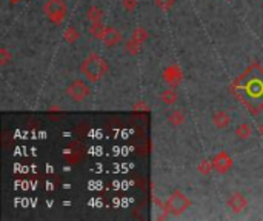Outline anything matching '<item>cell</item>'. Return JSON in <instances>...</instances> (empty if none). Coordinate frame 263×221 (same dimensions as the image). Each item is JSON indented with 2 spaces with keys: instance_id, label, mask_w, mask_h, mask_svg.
Returning <instances> with one entry per match:
<instances>
[{
  "instance_id": "25",
  "label": "cell",
  "mask_w": 263,
  "mask_h": 221,
  "mask_svg": "<svg viewBox=\"0 0 263 221\" xmlns=\"http://www.w3.org/2000/svg\"><path fill=\"white\" fill-rule=\"evenodd\" d=\"M259 134L263 137V123H260V126H259Z\"/></svg>"
},
{
  "instance_id": "13",
  "label": "cell",
  "mask_w": 263,
  "mask_h": 221,
  "mask_svg": "<svg viewBox=\"0 0 263 221\" xmlns=\"http://www.w3.org/2000/svg\"><path fill=\"white\" fill-rule=\"evenodd\" d=\"M177 99H179L177 89L172 88V86H169L168 89H165L162 94H160V100H162L165 105H168V106L174 105L175 102H177Z\"/></svg>"
},
{
  "instance_id": "11",
  "label": "cell",
  "mask_w": 263,
  "mask_h": 221,
  "mask_svg": "<svg viewBox=\"0 0 263 221\" xmlns=\"http://www.w3.org/2000/svg\"><path fill=\"white\" fill-rule=\"evenodd\" d=\"M211 120H213V124L217 129H226L228 126L231 124V117L228 112H225V110H216Z\"/></svg>"
},
{
  "instance_id": "6",
  "label": "cell",
  "mask_w": 263,
  "mask_h": 221,
  "mask_svg": "<svg viewBox=\"0 0 263 221\" xmlns=\"http://www.w3.org/2000/svg\"><path fill=\"white\" fill-rule=\"evenodd\" d=\"M162 79L168 86L177 88L183 82V69L177 63L168 65L162 72Z\"/></svg>"
},
{
  "instance_id": "20",
  "label": "cell",
  "mask_w": 263,
  "mask_h": 221,
  "mask_svg": "<svg viewBox=\"0 0 263 221\" xmlns=\"http://www.w3.org/2000/svg\"><path fill=\"white\" fill-rule=\"evenodd\" d=\"M175 3V0H155V5L157 8H160L163 12H168Z\"/></svg>"
},
{
  "instance_id": "5",
  "label": "cell",
  "mask_w": 263,
  "mask_h": 221,
  "mask_svg": "<svg viewBox=\"0 0 263 221\" xmlns=\"http://www.w3.org/2000/svg\"><path fill=\"white\" fill-rule=\"evenodd\" d=\"M90 94H91V89L83 80H74L71 85L66 88V96L71 100L79 102V103L86 100L88 97H90Z\"/></svg>"
},
{
  "instance_id": "9",
  "label": "cell",
  "mask_w": 263,
  "mask_h": 221,
  "mask_svg": "<svg viewBox=\"0 0 263 221\" xmlns=\"http://www.w3.org/2000/svg\"><path fill=\"white\" fill-rule=\"evenodd\" d=\"M100 40L105 43V46L113 48V46L120 43L122 32L117 28H114V26H105V31H103V35H102Z\"/></svg>"
},
{
  "instance_id": "3",
  "label": "cell",
  "mask_w": 263,
  "mask_h": 221,
  "mask_svg": "<svg viewBox=\"0 0 263 221\" xmlns=\"http://www.w3.org/2000/svg\"><path fill=\"white\" fill-rule=\"evenodd\" d=\"M192 205V201L188 195H185L180 189L174 191L169 198L166 200V203L163 205V212L165 215H175V217H180L182 214H185Z\"/></svg>"
},
{
  "instance_id": "12",
  "label": "cell",
  "mask_w": 263,
  "mask_h": 221,
  "mask_svg": "<svg viewBox=\"0 0 263 221\" xmlns=\"http://www.w3.org/2000/svg\"><path fill=\"white\" fill-rule=\"evenodd\" d=\"M86 17H88V20H90V23H102L103 22V9L99 8V6H90L86 11Z\"/></svg>"
},
{
  "instance_id": "23",
  "label": "cell",
  "mask_w": 263,
  "mask_h": 221,
  "mask_svg": "<svg viewBox=\"0 0 263 221\" xmlns=\"http://www.w3.org/2000/svg\"><path fill=\"white\" fill-rule=\"evenodd\" d=\"M132 109L135 110V112H148V110H149V105H148L145 100H138V102L132 106Z\"/></svg>"
},
{
  "instance_id": "17",
  "label": "cell",
  "mask_w": 263,
  "mask_h": 221,
  "mask_svg": "<svg viewBox=\"0 0 263 221\" xmlns=\"http://www.w3.org/2000/svg\"><path fill=\"white\" fill-rule=\"evenodd\" d=\"M197 171L200 175L206 177L209 175L213 171H214V164H213V160H202L199 164H197Z\"/></svg>"
},
{
  "instance_id": "14",
  "label": "cell",
  "mask_w": 263,
  "mask_h": 221,
  "mask_svg": "<svg viewBox=\"0 0 263 221\" xmlns=\"http://www.w3.org/2000/svg\"><path fill=\"white\" fill-rule=\"evenodd\" d=\"M236 135L239 140H248L253 137V126L250 123H240L236 129Z\"/></svg>"
},
{
  "instance_id": "10",
  "label": "cell",
  "mask_w": 263,
  "mask_h": 221,
  "mask_svg": "<svg viewBox=\"0 0 263 221\" xmlns=\"http://www.w3.org/2000/svg\"><path fill=\"white\" fill-rule=\"evenodd\" d=\"M83 155V149H82V146L79 143H71L69 144L66 149L63 151V157L68 163H71V164H76L80 161Z\"/></svg>"
},
{
  "instance_id": "22",
  "label": "cell",
  "mask_w": 263,
  "mask_h": 221,
  "mask_svg": "<svg viewBox=\"0 0 263 221\" xmlns=\"http://www.w3.org/2000/svg\"><path fill=\"white\" fill-rule=\"evenodd\" d=\"M137 5H138V0H122V6H124V9L127 12L135 11Z\"/></svg>"
},
{
  "instance_id": "21",
  "label": "cell",
  "mask_w": 263,
  "mask_h": 221,
  "mask_svg": "<svg viewBox=\"0 0 263 221\" xmlns=\"http://www.w3.org/2000/svg\"><path fill=\"white\" fill-rule=\"evenodd\" d=\"M11 60H12V55L9 54V51L6 48H0V65L6 66Z\"/></svg>"
},
{
  "instance_id": "16",
  "label": "cell",
  "mask_w": 263,
  "mask_h": 221,
  "mask_svg": "<svg viewBox=\"0 0 263 221\" xmlns=\"http://www.w3.org/2000/svg\"><path fill=\"white\" fill-rule=\"evenodd\" d=\"M168 123L171 124V126H174V127H179V126H182L183 123H185V114L182 112V110H179V109H175V110H172V112L168 115Z\"/></svg>"
},
{
  "instance_id": "4",
  "label": "cell",
  "mask_w": 263,
  "mask_h": 221,
  "mask_svg": "<svg viewBox=\"0 0 263 221\" xmlns=\"http://www.w3.org/2000/svg\"><path fill=\"white\" fill-rule=\"evenodd\" d=\"M43 14L54 26H60L68 14L65 0H46L43 3Z\"/></svg>"
},
{
  "instance_id": "15",
  "label": "cell",
  "mask_w": 263,
  "mask_h": 221,
  "mask_svg": "<svg viewBox=\"0 0 263 221\" xmlns=\"http://www.w3.org/2000/svg\"><path fill=\"white\" fill-rule=\"evenodd\" d=\"M63 39H65L66 43L73 45V43H76L80 39V32H79V29L76 26H68L63 31Z\"/></svg>"
},
{
  "instance_id": "18",
  "label": "cell",
  "mask_w": 263,
  "mask_h": 221,
  "mask_svg": "<svg viewBox=\"0 0 263 221\" xmlns=\"http://www.w3.org/2000/svg\"><path fill=\"white\" fill-rule=\"evenodd\" d=\"M131 37H132V39H135L137 42H140V43L143 45V43L149 39V32H148L143 26H137V28L132 31Z\"/></svg>"
},
{
  "instance_id": "2",
  "label": "cell",
  "mask_w": 263,
  "mask_h": 221,
  "mask_svg": "<svg viewBox=\"0 0 263 221\" xmlns=\"http://www.w3.org/2000/svg\"><path fill=\"white\" fill-rule=\"evenodd\" d=\"M108 71H110V66L107 60L100 57L99 54H90L80 65V72L93 83L102 80L108 74Z\"/></svg>"
},
{
  "instance_id": "24",
  "label": "cell",
  "mask_w": 263,
  "mask_h": 221,
  "mask_svg": "<svg viewBox=\"0 0 263 221\" xmlns=\"http://www.w3.org/2000/svg\"><path fill=\"white\" fill-rule=\"evenodd\" d=\"M8 2H9L11 5H17V3H20L22 0H8Z\"/></svg>"
},
{
  "instance_id": "7",
  "label": "cell",
  "mask_w": 263,
  "mask_h": 221,
  "mask_svg": "<svg viewBox=\"0 0 263 221\" xmlns=\"http://www.w3.org/2000/svg\"><path fill=\"white\" fill-rule=\"evenodd\" d=\"M213 164H214V171L219 172V174H226V172H230L231 168H233V157L228 154L226 151H219L214 158H213Z\"/></svg>"
},
{
  "instance_id": "19",
  "label": "cell",
  "mask_w": 263,
  "mask_h": 221,
  "mask_svg": "<svg viewBox=\"0 0 263 221\" xmlns=\"http://www.w3.org/2000/svg\"><path fill=\"white\" fill-rule=\"evenodd\" d=\"M125 48H127V51H128V54H130V55H135V54H138V52H140V48H142V43L137 42L135 39H132V37H131V39L127 42Z\"/></svg>"
},
{
  "instance_id": "1",
  "label": "cell",
  "mask_w": 263,
  "mask_h": 221,
  "mask_svg": "<svg viewBox=\"0 0 263 221\" xmlns=\"http://www.w3.org/2000/svg\"><path fill=\"white\" fill-rule=\"evenodd\" d=\"M231 94L253 115L263 110V66L253 62L230 86Z\"/></svg>"
},
{
  "instance_id": "8",
  "label": "cell",
  "mask_w": 263,
  "mask_h": 221,
  "mask_svg": "<svg viewBox=\"0 0 263 221\" xmlns=\"http://www.w3.org/2000/svg\"><path fill=\"white\" fill-rule=\"evenodd\" d=\"M226 205L234 214H240L248 208V200L242 192H234L230 198H228Z\"/></svg>"
}]
</instances>
